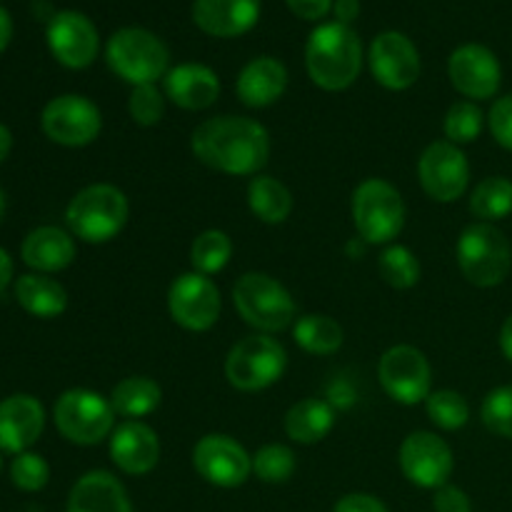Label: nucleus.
Returning a JSON list of instances; mask_svg holds the SVG:
<instances>
[{
    "label": "nucleus",
    "instance_id": "1",
    "mask_svg": "<svg viewBox=\"0 0 512 512\" xmlns=\"http://www.w3.org/2000/svg\"><path fill=\"white\" fill-rule=\"evenodd\" d=\"M193 155L225 175H255L270 158V135L258 120L218 115L193 130Z\"/></svg>",
    "mask_w": 512,
    "mask_h": 512
},
{
    "label": "nucleus",
    "instance_id": "2",
    "mask_svg": "<svg viewBox=\"0 0 512 512\" xmlns=\"http://www.w3.org/2000/svg\"><path fill=\"white\" fill-rule=\"evenodd\" d=\"M305 68L318 88L345 90L363 68V43L350 25L325 23L310 33L305 45Z\"/></svg>",
    "mask_w": 512,
    "mask_h": 512
},
{
    "label": "nucleus",
    "instance_id": "3",
    "mask_svg": "<svg viewBox=\"0 0 512 512\" xmlns=\"http://www.w3.org/2000/svg\"><path fill=\"white\" fill-rule=\"evenodd\" d=\"M130 205L120 188L110 183H95L80 190L65 208V220L75 238L85 243H108L128 223Z\"/></svg>",
    "mask_w": 512,
    "mask_h": 512
},
{
    "label": "nucleus",
    "instance_id": "4",
    "mask_svg": "<svg viewBox=\"0 0 512 512\" xmlns=\"http://www.w3.org/2000/svg\"><path fill=\"white\" fill-rule=\"evenodd\" d=\"M458 268L468 283L478 288H495L508 278L512 268L510 240L493 223H473L460 233Z\"/></svg>",
    "mask_w": 512,
    "mask_h": 512
},
{
    "label": "nucleus",
    "instance_id": "5",
    "mask_svg": "<svg viewBox=\"0 0 512 512\" xmlns=\"http://www.w3.org/2000/svg\"><path fill=\"white\" fill-rule=\"evenodd\" d=\"M105 60L118 78L135 88V85H155V80L165 78L170 53L163 40L150 30L123 28L110 35Z\"/></svg>",
    "mask_w": 512,
    "mask_h": 512
},
{
    "label": "nucleus",
    "instance_id": "6",
    "mask_svg": "<svg viewBox=\"0 0 512 512\" xmlns=\"http://www.w3.org/2000/svg\"><path fill=\"white\" fill-rule=\"evenodd\" d=\"M233 303L240 318L265 335L280 333L295 320L293 295L268 273L240 275L233 288Z\"/></svg>",
    "mask_w": 512,
    "mask_h": 512
},
{
    "label": "nucleus",
    "instance_id": "7",
    "mask_svg": "<svg viewBox=\"0 0 512 512\" xmlns=\"http://www.w3.org/2000/svg\"><path fill=\"white\" fill-rule=\"evenodd\" d=\"M353 223L365 243H390L405 225L403 195L383 178L363 180L353 193Z\"/></svg>",
    "mask_w": 512,
    "mask_h": 512
},
{
    "label": "nucleus",
    "instance_id": "8",
    "mask_svg": "<svg viewBox=\"0 0 512 512\" xmlns=\"http://www.w3.org/2000/svg\"><path fill=\"white\" fill-rule=\"evenodd\" d=\"M288 365V353L275 338L255 333L233 345L225 360V378L235 390L255 393L278 383Z\"/></svg>",
    "mask_w": 512,
    "mask_h": 512
},
{
    "label": "nucleus",
    "instance_id": "9",
    "mask_svg": "<svg viewBox=\"0 0 512 512\" xmlns=\"http://www.w3.org/2000/svg\"><path fill=\"white\" fill-rule=\"evenodd\" d=\"M55 428L75 445H98L115 430V410L110 398L85 388L65 390L53 408Z\"/></svg>",
    "mask_w": 512,
    "mask_h": 512
},
{
    "label": "nucleus",
    "instance_id": "10",
    "mask_svg": "<svg viewBox=\"0 0 512 512\" xmlns=\"http://www.w3.org/2000/svg\"><path fill=\"white\" fill-rule=\"evenodd\" d=\"M378 378L385 393L400 405H418L433 393V370L423 350L413 345H393L378 365Z\"/></svg>",
    "mask_w": 512,
    "mask_h": 512
},
{
    "label": "nucleus",
    "instance_id": "11",
    "mask_svg": "<svg viewBox=\"0 0 512 512\" xmlns=\"http://www.w3.org/2000/svg\"><path fill=\"white\" fill-rule=\"evenodd\" d=\"M43 133L65 148H83L100 135L103 115L93 100L83 95H58L43 108Z\"/></svg>",
    "mask_w": 512,
    "mask_h": 512
},
{
    "label": "nucleus",
    "instance_id": "12",
    "mask_svg": "<svg viewBox=\"0 0 512 512\" xmlns=\"http://www.w3.org/2000/svg\"><path fill=\"white\" fill-rule=\"evenodd\" d=\"M220 308H223L220 290L208 275L193 270V273H183L180 278H175L170 285V318L190 333H205L213 328L220 318Z\"/></svg>",
    "mask_w": 512,
    "mask_h": 512
},
{
    "label": "nucleus",
    "instance_id": "13",
    "mask_svg": "<svg viewBox=\"0 0 512 512\" xmlns=\"http://www.w3.org/2000/svg\"><path fill=\"white\" fill-rule=\"evenodd\" d=\"M418 178L428 198L438 203H455L468 190L470 163L460 145L435 140L420 155Z\"/></svg>",
    "mask_w": 512,
    "mask_h": 512
},
{
    "label": "nucleus",
    "instance_id": "14",
    "mask_svg": "<svg viewBox=\"0 0 512 512\" xmlns=\"http://www.w3.org/2000/svg\"><path fill=\"white\" fill-rule=\"evenodd\" d=\"M193 468L215 488H238L253 473V458L230 435H205L193 448Z\"/></svg>",
    "mask_w": 512,
    "mask_h": 512
},
{
    "label": "nucleus",
    "instance_id": "15",
    "mask_svg": "<svg viewBox=\"0 0 512 512\" xmlns=\"http://www.w3.org/2000/svg\"><path fill=\"white\" fill-rule=\"evenodd\" d=\"M400 470L405 478L418 488L438 490L448 485L450 475H453L455 458L450 445L435 433H418L408 435L400 445Z\"/></svg>",
    "mask_w": 512,
    "mask_h": 512
},
{
    "label": "nucleus",
    "instance_id": "16",
    "mask_svg": "<svg viewBox=\"0 0 512 512\" xmlns=\"http://www.w3.org/2000/svg\"><path fill=\"white\" fill-rule=\"evenodd\" d=\"M48 48L60 65L70 70H83L98 58L100 38L93 20L78 10H60L48 23Z\"/></svg>",
    "mask_w": 512,
    "mask_h": 512
},
{
    "label": "nucleus",
    "instance_id": "17",
    "mask_svg": "<svg viewBox=\"0 0 512 512\" xmlns=\"http://www.w3.org/2000/svg\"><path fill=\"white\" fill-rule=\"evenodd\" d=\"M368 63L373 78L388 90H408L420 78L418 48L408 35L398 33V30L380 33L370 43Z\"/></svg>",
    "mask_w": 512,
    "mask_h": 512
},
{
    "label": "nucleus",
    "instance_id": "18",
    "mask_svg": "<svg viewBox=\"0 0 512 512\" xmlns=\"http://www.w3.org/2000/svg\"><path fill=\"white\" fill-rule=\"evenodd\" d=\"M450 83L470 100L493 98L503 83V68L490 48L480 43L460 45L448 63Z\"/></svg>",
    "mask_w": 512,
    "mask_h": 512
},
{
    "label": "nucleus",
    "instance_id": "19",
    "mask_svg": "<svg viewBox=\"0 0 512 512\" xmlns=\"http://www.w3.org/2000/svg\"><path fill=\"white\" fill-rule=\"evenodd\" d=\"M45 410L33 395H10L0 403V450L20 455L40 438Z\"/></svg>",
    "mask_w": 512,
    "mask_h": 512
},
{
    "label": "nucleus",
    "instance_id": "20",
    "mask_svg": "<svg viewBox=\"0 0 512 512\" xmlns=\"http://www.w3.org/2000/svg\"><path fill=\"white\" fill-rule=\"evenodd\" d=\"M110 458L125 475H148L160 460V440L150 425L128 420L110 435Z\"/></svg>",
    "mask_w": 512,
    "mask_h": 512
},
{
    "label": "nucleus",
    "instance_id": "21",
    "mask_svg": "<svg viewBox=\"0 0 512 512\" xmlns=\"http://www.w3.org/2000/svg\"><path fill=\"white\" fill-rule=\"evenodd\" d=\"M260 18V0H195L193 20L215 38H238Z\"/></svg>",
    "mask_w": 512,
    "mask_h": 512
},
{
    "label": "nucleus",
    "instance_id": "22",
    "mask_svg": "<svg viewBox=\"0 0 512 512\" xmlns=\"http://www.w3.org/2000/svg\"><path fill=\"white\" fill-rule=\"evenodd\" d=\"M165 98L183 110H205L218 100L220 80L208 65L183 63L163 78Z\"/></svg>",
    "mask_w": 512,
    "mask_h": 512
},
{
    "label": "nucleus",
    "instance_id": "23",
    "mask_svg": "<svg viewBox=\"0 0 512 512\" xmlns=\"http://www.w3.org/2000/svg\"><path fill=\"white\" fill-rule=\"evenodd\" d=\"M285 88H288V70L280 60L270 58V55L250 60L240 70L238 83H235L240 103L248 105V108H268V105L278 103Z\"/></svg>",
    "mask_w": 512,
    "mask_h": 512
},
{
    "label": "nucleus",
    "instance_id": "24",
    "mask_svg": "<svg viewBox=\"0 0 512 512\" xmlns=\"http://www.w3.org/2000/svg\"><path fill=\"white\" fill-rule=\"evenodd\" d=\"M68 512H133V505L115 475L90 470L70 490Z\"/></svg>",
    "mask_w": 512,
    "mask_h": 512
},
{
    "label": "nucleus",
    "instance_id": "25",
    "mask_svg": "<svg viewBox=\"0 0 512 512\" xmlns=\"http://www.w3.org/2000/svg\"><path fill=\"white\" fill-rule=\"evenodd\" d=\"M20 258L38 273H58L75 260V243L65 230L43 225L25 235L23 245H20Z\"/></svg>",
    "mask_w": 512,
    "mask_h": 512
},
{
    "label": "nucleus",
    "instance_id": "26",
    "mask_svg": "<svg viewBox=\"0 0 512 512\" xmlns=\"http://www.w3.org/2000/svg\"><path fill=\"white\" fill-rule=\"evenodd\" d=\"M15 298H18L20 308L35 318H58L68 308V293H65L63 285L40 273L18 278Z\"/></svg>",
    "mask_w": 512,
    "mask_h": 512
},
{
    "label": "nucleus",
    "instance_id": "27",
    "mask_svg": "<svg viewBox=\"0 0 512 512\" xmlns=\"http://www.w3.org/2000/svg\"><path fill=\"white\" fill-rule=\"evenodd\" d=\"M335 413L325 400L308 398L285 413V433L300 445H315L333 430Z\"/></svg>",
    "mask_w": 512,
    "mask_h": 512
},
{
    "label": "nucleus",
    "instance_id": "28",
    "mask_svg": "<svg viewBox=\"0 0 512 512\" xmlns=\"http://www.w3.org/2000/svg\"><path fill=\"white\" fill-rule=\"evenodd\" d=\"M248 205L258 220L280 225L293 213V195L273 175H258L248 185Z\"/></svg>",
    "mask_w": 512,
    "mask_h": 512
},
{
    "label": "nucleus",
    "instance_id": "29",
    "mask_svg": "<svg viewBox=\"0 0 512 512\" xmlns=\"http://www.w3.org/2000/svg\"><path fill=\"white\" fill-rule=\"evenodd\" d=\"M163 400V390L155 380L145 378V375H130V378L120 380L110 393V405L118 415L130 420L145 418L153 413Z\"/></svg>",
    "mask_w": 512,
    "mask_h": 512
},
{
    "label": "nucleus",
    "instance_id": "30",
    "mask_svg": "<svg viewBox=\"0 0 512 512\" xmlns=\"http://www.w3.org/2000/svg\"><path fill=\"white\" fill-rule=\"evenodd\" d=\"M293 338L305 353L310 355H333L343 345V328L330 315L308 313L295 320Z\"/></svg>",
    "mask_w": 512,
    "mask_h": 512
},
{
    "label": "nucleus",
    "instance_id": "31",
    "mask_svg": "<svg viewBox=\"0 0 512 512\" xmlns=\"http://www.w3.org/2000/svg\"><path fill=\"white\" fill-rule=\"evenodd\" d=\"M470 213L478 223H495L512 213V180L503 175H490L480 180L470 195Z\"/></svg>",
    "mask_w": 512,
    "mask_h": 512
},
{
    "label": "nucleus",
    "instance_id": "32",
    "mask_svg": "<svg viewBox=\"0 0 512 512\" xmlns=\"http://www.w3.org/2000/svg\"><path fill=\"white\" fill-rule=\"evenodd\" d=\"M233 258V240L223 230H205L193 240L190 248V263L200 275H215L225 268Z\"/></svg>",
    "mask_w": 512,
    "mask_h": 512
},
{
    "label": "nucleus",
    "instance_id": "33",
    "mask_svg": "<svg viewBox=\"0 0 512 512\" xmlns=\"http://www.w3.org/2000/svg\"><path fill=\"white\" fill-rule=\"evenodd\" d=\"M380 278L395 290H408L418 285L420 280V263L415 253L405 245H390L383 250L378 260Z\"/></svg>",
    "mask_w": 512,
    "mask_h": 512
},
{
    "label": "nucleus",
    "instance_id": "34",
    "mask_svg": "<svg viewBox=\"0 0 512 512\" xmlns=\"http://www.w3.org/2000/svg\"><path fill=\"white\" fill-rule=\"evenodd\" d=\"M485 115L478 108V103L473 100H460V103L450 105L448 115H445V138L453 145H468L473 140H478V135L483 133Z\"/></svg>",
    "mask_w": 512,
    "mask_h": 512
},
{
    "label": "nucleus",
    "instance_id": "35",
    "mask_svg": "<svg viewBox=\"0 0 512 512\" xmlns=\"http://www.w3.org/2000/svg\"><path fill=\"white\" fill-rule=\"evenodd\" d=\"M430 423L438 425L440 430H460L470 420V405L455 390H435L425 400Z\"/></svg>",
    "mask_w": 512,
    "mask_h": 512
},
{
    "label": "nucleus",
    "instance_id": "36",
    "mask_svg": "<svg viewBox=\"0 0 512 512\" xmlns=\"http://www.w3.org/2000/svg\"><path fill=\"white\" fill-rule=\"evenodd\" d=\"M253 473L258 475L263 483H270V485L288 483L295 473V453L288 448V445H280V443L263 445V448L253 455Z\"/></svg>",
    "mask_w": 512,
    "mask_h": 512
},
{
    "label": "nucleus",
    "instance_id": "37",
    "mask_svg": "<svg viewBox=\"0 0 512 512\" xmlns=\"http://www.w3.org/2000/svg\"><path fill=\"white\" fill-rule=\"evenodd\" d=\"M480 418L490 433L512 440V385H503L485 395Z\"/></svg>",
    "mask_w": 512,
    "mask_h": 512
},
{
    "label": "nucleus",
    "instance_id": "38",
    "mask_svg": "<svg viewBox=\"0 0 512 512\" xmlns=\"http://www.w3.org/2000/svg\"><path fill=\"white\" fill-rule=\"evenodd\" d=\"M10 480L15 488L25 490V493H38L48 485L50 468L40 455L25 450V453L15 455V460L10 463Z\"/></svg>",
    "mask_w": 512,
    "mask_h": 512
},
{
    "label": "nucleus",
    "instance_id": "39",
    "mask_svg": "<svg viewBox=\"0 0 512 512\" xmlns=\"http://www.w3.org/2000/svg\"><path fill=\"white\" fill-rule=\"evenodd\" d=\"M130 118L143 128L158 125L165 115V98L155 85H135L128 100Z\"/></svg>",
    "mask_w": 512,
    "mask_h": 512
},
{
    "label": "nucleus",
    "instance_id": "40",
    "mask_svg": "<svg viewBox=\"0 0 512 512\" xmlns=\"http://www.w3.org/2000/svg\"><path fill=\"white\" fill-rule=\"evenodd\" d=\"M488 125L495 143L503 145L505 150H512V95L495 100L488 115Z\"/></svg>",
    "mask_w": 512,
    "mask_h": 512
},
{
    "label": "nucleus",
    "instance_id": "41",
    "mask_svg": "<svg viewBox=\"0 0 512 512\" xmlns=\"http://www.w3.org/2000/svg\"><path fill=\"white\" fill-rule=\"evenodd\" d=\"M433 508L435 512H473V503L465 490L455 488V485H443L435 490Z\"/></svg>",
    "mask_w": 512,
    "mask_h": 512
},
{
    "label": "nucleus",
    "instance_id": "42",
    "mask_svg": "<svg viewBox=\"0 0 512 512\" xmlns=\"http://www.w3.org/2000/svg\"><path fill=\"white\" fill-rule=\"evenodd\" d=\"M333 512H388L383 500L368 493H350L335 503Z\"/></svg>",
    "mask_w": 512,
    "mask_h": 512
},
{
    "label": "nucleus",
    "instance_id": "43",
    "mask_svg": "<svg viewBox=\"0 0 512 512\" xmlns=\"http://www.w3.org/2000/svg\"><path fill=\"white\" fill-rule=\"evenodd\" d=\"M285 3L303 20H320L333 10V0H285Z\"/></svg>",
    "mask_w": 512,
    "mask_h": 512
},
{
    "label": "nucleus",
    "instance_id": "44",
    "mask_svg": "<svg viewBox=\"0 0 512 512\" xmlns=\"http://www.w3.org/2000/svg\"><path fill=\"white\" fill-rule=\"evenodd\" d=\"M333 13H335V23L350 25L360 15V3L358 0H335Z\"/></svg>",
    "mask_w": 512,
    "mask_h": 512
},
{
    "label": "nucleus",
    "instance_id": "45",
    "mask_svg": "<svg viewBox=\"0 0 512 512\" xmlns=\"http://www.w3.org/2000/svg\"><path fill=\"white\" fill-rule=\"evenodd\" d=\"M10 38H13V20H10L8 10L0 8V53L8 48Z\"/></svg>",
    "mask_w": 512,
    "mask_h": 512
},
{
    "label": "nucleus",
    "instance_id": "46",
    "mask_svg": "<svg viewBox=\"0 0 512 512\" xmlns=\"http://www.w3.org/2000/svg\"><path fill=\"white\" fill-rule=\"evenodd\" d=\"M10 278H13V260H10V255L0 248V293L8 288Z\"/></svg>",
    "mask_w": 512,
    "mask_h": 512
},
{
    "label": "nucleus",
    "instance_id": "47",
    "mask_svg": "<svg viewBox=\"0 0 512 512\" xmlns=\"http://www.w3.org/2000/svg\"><path fill=\"white\" fill-rule=\"evenodd\" d=\"M500 350H503L505 358L512 363V315L505 320L503 328H500Z\"/></svg>",
    "mask_w": 512,
    "mask_h": 512
},
{
    "label": "nucleus",
    "instance_id": "48",
    "mask_svg": "<svg viewBox=\"0 0 512 512\" xmlns=\"http://www.w3.org/2000/svg\"><path fill=\"white\" fill-rule=\"evenodd\" d=\"M10 148H13V135H10V130L5 128L3 123H0V163L8 158Z\"/></svg>",
    "mask_w": 512,
    "mask_h": 512
},
{
    "label": "nucleus",
    "instance_id": "49",
    "mask_svg": "<svg viewBox=\"0 0 512 512\" xmlns=\"http://www.w3.org/2000/svg\"><path fill=\"white\" fill-rule=\"evenodd\" d=\"M3 218H5V195L3 190H0V223H3Z\"/></svg>",
    "mask_w": 512,
    "mask_h": 512
},
{
    "label": "nucleus",
    "instance_id": "50",
    "mask_svg": "<svg viewBox=\"0 0 512 512\" xmlns=\"http://www.w3.org/2000/svg\"><path fill=\"white\" fill-rule=\"evenodd\" d=\"M0 468H3V463H0Z\"/></svg>",
    "mask_w": 512,
    "mask_h": 512
}]
</instances>
